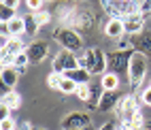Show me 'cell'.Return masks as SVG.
<instances>
[{
  "mask_svg": "<svg viewBox=\"0 0 151 130\" xmlns=\"http://www.w3.org/2000/svg\"><path fill=\"white\" fill-rule=\"evenodd\" d=\"M117 126H115V122H106V124H102V126H100L98 130H115Z\"/></svg>",
  "mask_w": 151,
  "mask_h": 130,
  "instance_id": "1f68e13d",
  "label": "cell"
},
{
  "mask_svg": "<svg viewBox=\"0 0 151 130\" xmlns=\"http://www.w3.org/2000/svg\"><path fill=\"white\" fill-rule=\"evenodd\" d=\"M104 34L109 38L119 41L122 36H126V28H124V19H109L104 24Z\"/></svg>",
  "mask_w": 151,
  "mask_h": 130,
  "instance_id": "30bf717a",
  "label": "cell"
},
{
  "mask_svg": "<svg viewBox=\"0 0 151 130\" xmlns=\"http://www.w3.org/2000/svg\"><path fill=\"white\" fill-rule=\"evenodd\" d=\"M115 130H124V128H122V126H117V128H115Z\"/></svg>",
  "mask_w": 151,
  "mask_h": 130,
  "instance_id": "836d02e7",
  "label": "cell"
},
{
  "mask_svg": "<svg viewBox=\"0 0 151 130\" xmlns=\"http://www.w3.org/2000/svg\"><path fill=\"white\" fill-rule=\"evenodd\" d=\"M26 53H28V58H30V62L38 64V62H43V60L47 58V53H49V45H47L45 41H34V43L28 45Z\"/></svg>",
  "mask_w": 151,
  "mask_h": 130,
  "instance_id": "9c48e42d",
  "label": "cell"
},
{
  "mask_svg": "<svg viewBox=\"0 0 151 130\" xmlns=\"http://www.w3.org/2000/svg\"><path fill=\"white\" fill-rule=\"evenodd\" d=\"M53 38L62 45V49H68V51H73V53L83 51V38H81V34H79L77 30H73V28L60 26L55 32H53Z\"/></svg>",
  "mask_w": 151,
  "mask_h": 130,
  "instance_id": "3957f363",
  "label": "cell"
},
{
  "mask_svg": "<svg viewBox=\"0 0 151 130\" xmlns=\"http://www.w3.org/2000/svg\"><path fill=\"white\" fill-rule=\"evenodd\" d=\"M26 45L22 41V36H13V38H9V41L2 45V53H9V56H19L22 51H26Z\"/></svg>",
  "mask_w": 151,
  "mask_h": 130,
  "instance_id": "4fadbf2b",
  "label": "cell"
},
{
  "mask_svg": "<svg viewBox=\"0 0 151 130\" xmlns=\"http://www.w3.org/2000/svg\"><path fill=\"white\" fill-rule=\"evenodd\" d=\"M132 43H134V51H140V53H145V56L151 53V34L143 32V34L134 36Z\"/></svg>",
  "mask_w": 151,
  "mask_h": 130,
  "instance_id": "ac0fdd59",
  "label": "cell"
},
{
  "mask_svg": "<svg viewBox=\"0 0 151 130\" xmlns=\"http://www.w3.org/2000/svg\"><path fill=\"white\" fill-rule=\"evenodd\" d=\"M34 17H36L38 26H45V24H49V22H51V13H49V11H45V9L36 11V13H34Z\"/></svg>",
  "mask_w": 151,
  "mask_h": 130,
  "instance_id": "cb8c5ba5",
  "label": "cell"
},
{
  "mask_svg": "<svg viewBox=\"0 0 151 130\" xmlns=\"http://www.w3.org/2000/svg\"><path fill=\"white\" fill-rule=\"evenodd\" d=\"M87 126H92V117L85 111H73L62 119V130H81Z\"/></svg>",
  "mask_w": 151,
  "mask_h": 130,
  "instance_id": "8992f818",
  "label": "cell"
},
{
  "mask_svg": "<svg viewBox=\"0 0 151 130\" xmlns=\"http://www.w3.org/2000/svg\"><path fill=\"white\" fill-rule=\"evenodd\" d=\"M102 94H104V87L102 83H89V100H87V109H98L100 100H102Z\"/></svg>",
  "mask_w": 151,
  "mask_h": 130,
  "instance_id": "5bb4252c",
  "label": "cell"
},
{
  "mask_svg": "<svg viewBox=\"0 0 151 130\" xmlns=\"http://www.w3.org/2000/svg\"><path fill=\"white\" fill-rule=\"evenodd\" d=\"M43 2H45V0H26V6L32 13H36V11H41V9H43Z\"/></svg>",
  "mask_w": 151,
  "mask_h": 130,
  "instance_id": "83f0119b",
  "label": "cell"
},
{
  "mask_svg": "<svg viewBox=\"0 0 151 130\" xmlns=\"http://www.w3.org/2000/svg\"><path fill=\"white\" fill-rule=\"evenodd\" d=\"M62 79H64V75H60V73H53V71H51V75L47 77V85L51 87V90H60Z\"/></svg>",
  "mask_w": 151,
  "mask_h": 130,
  "instance_id": "603a6c76",
  "label": "cell"
},
{
  "mask_svg": "<svg viewBox=\"0 0 151 130\" xmlns=\"http://www.w3.org/2000/svg\"><path fill=\"white\" fill-rule=\"evenodd\" d=\"M64 77H68V79H73L75 83H79V85H83V83H92V73L89 71H85V68H73V71H68V73H64Z\"/></svg>",
  "mask_w": 151,
  "mask_h": 130,
  "instance_id": "9a60e30c",
  "label": "cell"
},
{
  "mask_svg": "<svg viewBox=\"0 0 151 130\" xmlns=\"http://www.w3.org/2000/svg\"><path fill=\"white\" fill-rule=\"evenodd\" d=\"M147 75V56L140 51H132L130 58V66H128V79H130V87L136 90L140 83L145 81Z\"/></svg>",
  "mask_w": 151,
  "mask_h": 130,
  "instance_id": "7a4b0ae2",
  "label": "cell"
},
{
  "mask_svg": "<svg viewBox=\"0 0 151 130\" xmlns=\"http://www.w3.org/2000/svg\"><path fill=\"white\" fill-rule=\"evenodd\" d=\"M140 13L151 15V0H140Z\"/></svg>",
  "mask_w": 151,
  "mask_h": 130,
  "instance_id": "f546056e",
  "label": "cell"
},
{
  "mask_svg": "<svg viewBox=\"0 0 151 130\" xmlns=\"http://www.w3.org/2000/svg\"><path fill=\"white\" fill-rule=\"evenodd\" d=\"M2 6H9V9H17V6H19V0H2Z\"/></svg>",
  "mask_w": 151,
  "mask_h": 130,
  "instance_id": "4dcf8cb0",
  "label": "cell"
},
{
  "mask_svg": "<svg viewBox=\"0 0 151 130\" xmlns=\"http://www.w3.org/2000/svg\"><path fill=\"white\" fill-rule=\"evenodd\" d=\"M0 105L9 107L11 111H17V109L22 107V96H19V92H15V90H6V92L2 94V100H0Z\"/></svg>",
  "mask_w": 151,
  "mask_h": 130,
  "instance_id": "2e32d148",
  "label": "cell"
},
{
  "mask_svg": "<svg viewBox=\"0 0 151 130\" xmlns=\"http://www.w3.org/2000/svg\"><path fill=\"white\" fill-rule=\"evenodd\" d=\"M115 113L119 117V122H128V119H132L136 113H140V103L134 94H128V96H122V100L119 105L115 107Z\"/></svg>",
  "mask_w": 151,
  "mask_h": 130,
  "instance_id": "277c9868",
  "label": "cell"
},
{
  "mask_svg": "<svg viewBox=\"0 0 151 130\" xmlns=\"http://www.w3.org/2000/svg\"><path fill=\"white\" fill-rule=\"evenodd\" d=\"M104 13L111 19H126L134 13H140V0H100Z\"/></svg>",
  "mask_w": 151,
  "mask_h": 130,
  "instance_id": "6da1fadb",
  "label": "cell"
},
{
  "mask_svg": "<svg viewBox=\"0 0 151 130\" xmlns=\"http://www.w3.org/2000/svg\"><path fill=\"white\" fill-rule=\"evenodd\" d=\"M24 22H26V34H30V36H34L36 32H38V22H36V17H34V13H30V15H26L24 17Z\"/></svg>",
  "mask_w": 151,
  "mask_h": 130,
  "instance_id": "44dd1931",
  "label": "cell"
},
{
  "mask_svg": "<svg viewBox=\"0 0 151 130\" xmlns=\"http://www.w3.org/2000/svg\"><path fill=\"white\" fill-rule=\"evenodd\" d=\"M34 130H47V128H34Z\"/></svg>",
  "mask_w": 151,
  "mask_h": 130,
  "instance_id": "e575fe53",
  "label": "cell"
},
{
  "mask_svg": "<svg viewBox=\"0 0 151 130\" xmlns=\"http://www.w3.org/2000/svg\"><path fill=\"white\" fill-rule=\"evenodd\" d=\"M77 87H79V83H75L73 79L64 77L62 83H60V92H62V94H77Z\"/></svg>",
  "mask_w": 151,
  "mask_h": 130,
  "instance_id": "7402d4cb",
  "label": "cell"
},
{
  "mask_svg": "<svg viewBox=\"0 0 151 130\" xmlns=\"http://www.w3.org/2000/svg\"><path fill=\"white\" fill-rule=\"evenodd\" d=\"M106 58H109V71L119 75V71H128L132 51H115V53H109Z\"/></svg>",
  "mask_w": 151,
  "mask_h": 130,
  "instance_id": "52a82bcc",
  "label": "cell"
},
{
  "mask_svg": "<svg viewBox=\"0 0 151 130\" xmlns=\"http://www.w3.org/2000/svg\"><path fill=\"white\" fill-rule=\"evenodd\" d=\"M79 100H83V103H87L89 100V83H83V85H79L77 87V94H75Z\"/></svg>",
  "mask_w": 151,
  "mask_h": 130,
  "instance_id": "d4e9b609",
  "label": "cell"
},
{
  "mask_svg": "<svg viewBox=\"0 0 151 130\" xmlns=\"http://www.w3.org/2000/svg\"><path fill=\"white\" fill-rule=\"evenodd\" d=\"M106 68H109V58H106V53L102 51V49L94 47V71H92V75H100V77H102V75L106 73Z\"/></svg>",
  "mask_w": 151,
  "mask_h": 130,
  "instance_id": "7c38bea8",
  "label": "cell"
},
{
  "mask_svg": "<svg viewBox=\"0 0 151 130\" xmlns=\"http://www.w3.org/2000/svg\"><path fill=\"white\" fill-rule=\"evenodd\" d=\"M140 103L147 105V107H151V85L147 90H143V94H140Z\"/></svg>",
  "mask_w": 151,
  "mask_h": 130,
  "instance_id": "f1b7e54d",
  "label": "cell"
},
{
  "mask_svg": "<svg viewBox=\"0 0 151 130\" xmlns=\"http://www.w3.org/2000/svg\"><path fill=\"white\" fill-rule=\"evenodd\" d=\"M0 81L6 90H13L19 81V71L15 66H2V73H0Z\"/></svg>",
  "mask_w": 151,
  "mask_h": 130,
  "instance_id": "8fae6325",
  "label": "cell"
},
{
  "mask_svg": "<svg viewBox=\"0 0 151 130\" xmlns=\"http://www.w3.org/2000/svg\"><path fill=\"white\" fill-rule=\"evenodd\" d=\"M51 66H53V73L64 75L68 71H73V68H79V56L73 53V51H68V49H62V51L55 53Z\"/></svg>",
  "mask_w": 151,
  "mask_h": 130,
  "instance_id": "5b68a950",
  "label": "cell"
},
{
  "mask_svg": "<svg viewBox=\"0 0 151 130\" xmlns=\"http://www.w3.org/2000/svg\"><path fill=\"white\" fill-rule=\"evenodd\" d=\"M15 9H9V6H2V13H0V19H2V24H9L11 19H15Z\"/></svg>",
  "mask_w": 151,
  "mask_h": 130,
  "instance_id": "484cf974",
  "label": "cell"
},
{
  "mask_svg": "<svg viewBox=\"0 0 151 130\" xmlns=\"http://www.w3.org/2000/svg\"><path fill=\"white\" fill-rule=\"evenodd\" d=\"M122 128H124V130H143V128H145V117H143V113H136L132 119L122 122Z\"/></svg>",
  "mask_w": 151,
  "mask_h": 130,
  "instance_id": "ffe728a7",
  "label": "cell"
},
{
  "mask_svg": "<svg viewBox=\"0 0 151 130\" xmlns=\"http://www.w3.org/2000/svg\"><path fill=\"white\" fill-rule=\"evenodd\" d=\"M124 28H126V34L130 36H138L145 32V15L143 13H134L124 19Z\"/></svg>",
  "mask_w": 151,
  "mask_h": 130,
  "instance_id": "ba28073f",
  "label": "cell"
},
{
  "mask_svg": "<svg viewBox=\"0 0 151 130\" xmlns=\"http://www.w3.org/2000/svg\"><path fill=\"white\" fill-rule=\"evenodd\" d=\"M81 130H92V126H87V128H81Z\"/></svg>",
  "mask_w": 151,
  "mask_h": 130,
  "instance_id": "d6a6232c",
  "label": "cell"
},
{
  "mask_svg": "<svg viewBox=\"0 0 151 130\" xmlns=\"http://www.w3.org/2000/svg\"><path fill=\"white\" fill-rule=\"evenodd\" d=\"M0 130H19V126L13 117H6V119H0Z\"/></svg>",
  "mask_w": 151,
  "mask_h": 130,
  "instance_id": "4316f807",
  "label": "cell"
},
{
  "mask_svg": "<svg viewBox=\"0 0 151 130\" xmlns=\"http://www.w3.org/2000/svg\"><path fill=\"white\" fill-rule=\"evenodd\" d=\"M119 100H122V96H119L117 92H106L104 90V94H102V100H100V111H111V109H115L119 105Z\"/></svg>",
  "mask_w": 151,
  "mask_h": 130,
  "instance_id": "e0dca14e",
  "label": "cell"
},
{
  "mask_svg": "<svg viewBox=\"0 0 151 130\" xmlns=\"http://www.w3.org/2000/svg\"><path fill=\"white\" fill-rule=\"evenodd\" d=\"M100 83H102V87L106 90V92H117L119 90V75L106 71L102 77H100Z\"/></svg>",
  "mask_w": 151,
  "mask_h": 130,
  "instance_id": "d6986e66",
  "label": "cell"
}]
</instances>
